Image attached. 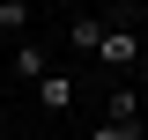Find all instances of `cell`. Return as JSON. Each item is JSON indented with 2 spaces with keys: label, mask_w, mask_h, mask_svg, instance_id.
<instances>
[{
  "label": "cell",
  "mask_w": 148,
  "mask_h": 140,
  "mask_svg": "<svg viewBox=\"0 0 148 140\" xmlns=\"http://www.w3.org/2000/svg\"><path fill=\"white\" fill-rule=\"evenodd\" d=\"M96 59H104V67H133V30H126V22H111V30H104Z\"/></svg>",
  "instance_id": "cell-1"
},
{
  "label": "cell",
  "mask_w": 148,
  "mask_h": 140,
  "mask_svg": "<svg viewBox=\"0 0 148 140\" xmlns=\"http://www.w3.org/2000/svg\"><path fill=\"white\" fill-rule=\"evenodd\" d=\"M37 103H45V111H74V74H45V81H37Z\"/></svg>",
  "instance_id": "cell-2"
},
{
  "label": "cell",
  "mask_w": 148,
  "mask_h": 140,
  "mask_svg": "<svg viewBox=\"0 0 148 140\" xmlns=\"http://www.w3.org/2000/svg\"><path fill=\"white\" fill-rule=\"evenodd\" d=\"M15 74L22 81H45V74H52V52H45V44H15Z\"/></svg>",
  "instance_id": "cell-3"
},
{
  "label": "cell",
  "mask_w": 148,
  "mask_h": 140,
  "mask_svg": "<svg viewBox=\"0 0 148 140\" xmlns=\"http://www.w3.org/2000/svg\"><path fill=\"white\" fill-rule=\"evenodd\" d=\"M104 30H111L104 15H82V22H74V52H96V44H104Z\"/></svg>",
  "instance_id": "cell-4"
},
{
  "label": "cell",
  "mask_w": 148,
  "mask_h": 140,
  "mask_svg": "<svg viewBox=\"0 0 148 140\" xmlns=\"http://www.w3.org/2000/svg\"><path fill=\"white\" fill-rule=\"evenodd\" d=\"M0 30H8V37L30 30V0H0Z\"/></svg>",
  "instance_id": "cell-5"
},
{
  "label": "cell",
  "mask_w": 148,
  "mask_h": 140,
  "mask_svg": "<svg viewBox=\"0 0 148 140\" xmlns=\"http://www.w3.org/2000/svg\"><path fill=\"white\" fill-rule=\"evenodd\" d=\"M89 140H141V125H126V118H104Z\"/></svg>",
  "instance_id": "cell-6"
},
{
  "label": "cell",
  "mask_w": 148,
  "mask_h": 140,
  "mask_svg": "<svg viewBox=\"0 0 148 140\" xmlns=\"http://www.w3.org/2000/svg\"><path fill=\"white\" fill-rule=\"evenodd\" d=\"M111 118H126V125H141V111H133V88H111Z\"/></svg>",
  "instance_id": "cell-7"
}]
</instances>
